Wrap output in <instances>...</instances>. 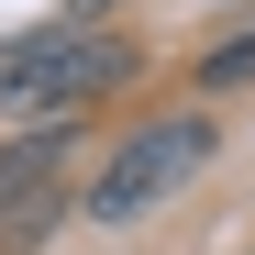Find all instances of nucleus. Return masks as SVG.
<instances>
[{
	"instance_id": "obj_3",
	"label": "nucleus",
	"mask_w": 255,
	"mask_h": 255,
	"mask_svg": "<svg viewBox=\"0 0 255 255\" xmlns=\"http://www.w3.org/2000/svg\"><path fill=\"white\" fill-rule=\"evenodd\" d=\"M56 166H67V133H33V144L0 155V222H11V233L56 211Z\"/></svg>"
},
{
	"instance_id": "obj_1",
	"label": "nucleus",
	"mask_w": 255,
	"mask_h": 255,
	"mask_svg": "<svg viewBox=\"0 0 255 255\" xmlns=\"http://www.w3.org/2000/svg\"><path fill=\"white\" fill-rule=\"evenodd\" d=\"M211 144H222V133H211L200 111H166V122H144V133L122 144L100 178H89V222H144L155 200H178L200 166H211Z\"/></svg>"
},
{
	"instance_id": "obj_2",
	"label": "nucleus",
	"mask_w": 255,
	"mask_h": 255,
	"mask_svg": "<svg viewBox=\"0 0 255 255\" xmlns=\"http://www.w3.org/2000/svg\"><path fill=\"white\" fill-rule=\"evenodd\" d=\"M133 67L111 45V33H33V45H0V100L11 111H78L89 89H111V78Z\"/></svg>"
},
{
	"instance_id": "obj_4",
	"label": "nucleus",
	"mask_w": 255,
	"mask_h": 255,
	"mask_svg": "<svg viewBox=\"0 0 255 255\" xmlns=\"http://www.w3.org/2000/svg\"><path fill=\"white\" fill-rule=\"evenodd\" d=\"M200 78H211V89H233V78H255V33H233L222 56H200Z\"/></svg>"
}]
</instances>
